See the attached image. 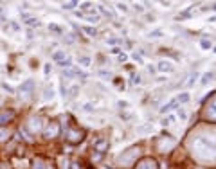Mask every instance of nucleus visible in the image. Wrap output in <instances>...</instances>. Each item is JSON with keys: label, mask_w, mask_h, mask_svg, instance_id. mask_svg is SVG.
Listing matches in <instances>:
<instances>
[{"label": "nucleus", "mask_w": 216, "mask_h": 169, "mask_svg": "<svg viewBox=\"0 0 216 169\" xmlns=\"http://www.w3.org/2000/svg\"><path fill=\"white\" fill-rule=\"evenodd\" d=\"M2 88H4V90H7L9 94H14V88L11 87V85H7V83H2Z\"/></svg>", "instance_id": "obj_33"}, {"label": "nucleus", "mask_w": 216, "mask_h": 169, "mask_svg": "<svg viewBox=\"0 0 216 169\" xmlns=\"http://www.w3.org/2000/svg\"><path fill=\"white\" fill-rule=\"evenodd\" d=\"M33 88H34V81H33V79L23 81V83H22V87H20L22 92H31Z\"/></svg>", "instance_id": "obj_10"}, {"label": "nucleus", "mask_w": 216, "mask_h": 169, "mask_svg": "<svg viewBox=\"0 0 216 169\" xmlns=\"http://www.w3.org/2000/svg\"><path fill=\"white\" fill-rule=\"evenodd\" d=\"M131 77H133V79H131V83H133V85H139V83H141V76H139V74H133Z\"/></svg>", "instance_id": "obj_34"}, {"label": "nucleus", "mask_w": 216, "mask_h": 169, "mask_svg": "<svg viewBox=\"0 0 216 169\" xmlns=\"http://www.w3.org/2000/svg\"><path fill=\"white\" fill-rule=\"evenodd\" d=\"M61 169H69V160L67 158H61Z\"/></svg>", "instance_id": "obj_40"}, {"label": "nucleus", "mask_w": 216, "mask_h": 169, "mask_svg": "<svg viewBox=\"0 0 216 169\" xmlns=\"http://www.w3.org/2000/svg\"><path fill=\"white\" fill-rule=\"evenodd\" d=\"M177 113H178V117L182 119V121H187V112L184 110V108H180V106H178V110H177Z\"/></svg>", "instance_id": "obj_25"}, {"label": "nucleus", "mask_w": 216, "mask_h": 169, "mask_svg": "<svg viewBox=\"0 0 216 169\" xmlns=\"http://www.w3.org/2000/svg\"><path fill=\"white\" fill-rule=\"evenodd\" d=\"M72 166H74V167H72V169H81V166H79L78 162H74V164H72Z\"/></svg>", "instance_id": "obj_48"}, {"label": "nucleus", "mask_w": 216, "mask_h": 169, "mask_svg": "<svg viewBox=\"0 0 216 169\" xmlns=\"http://www.w3.org/2000/svg\"><path fill=\"white\" fill-rule=\"evenodd\" d=\"M198 77H200V74H198V72L189 74V81L186 83V85H187V88H191V87H193L194 83H196V79H198Z\"/></svg>", "instance_id": "obj_11"}, {"label": "nucleus", "mask_w": 216, "mask_h": 169, "mask_svg": "<svg viewBox=\"0 0 216 169\" xmlns=\"http://www.w3.org/2000/svg\"><path fill=\"white\" fill-rule=\"evenodd\" d=\"M126 59H128V56H126V54H119V61H121V63H124Z\"/></svg>", "instance_id": "obj_44"}, {"label": "nucleus", "mask_w": 216, "mask_h": 169, "mask_svg": "<svg viewBox=\"0 0 216 169\" xmlns=\"http://www.w3.org/2000/svg\"><path fill=\"white\" fill-rule=\"evenodd\" d=\"M177 104H178V103H177V99H171L169 103H166L164 106L160 108V113H167V112H169V110H173V108H175Z\"/></svg>", "instance_id": "obj_9"}, {"label": "nucleus", "mask_w": 216, "mask_h": 169, "mask_svg": "<svg viewBox=\"0 0 216 169\" xmlns=\"http://www.w3.org/2000/svg\"><path fill=\"white\" fill-rule=\"evenodd\" d=\"M205 117L211 119V121H216V99L213 101V103L209 104L207 108V113H205Z\"/></svg>", "instance_id": "obj_8"}, {"label": "nucleus", "mask_w": 216, "mask_h": 169, "mask_svg": "<svg viewBox=\"0 0 216 169\" xmlns=\"http://www.w3.org/2000/svg\"><path fill=\"white\" fill-rule=\"evenodd\" d=\"M58 133H59V124H58V122H50V124L43 130V137H45V139H54V137H58Z\"/></svg>", "instance_id": "obj_3"}, {"label": "nucleus", "mask_w": 216, "mask_h": 169, "mask_svg": "<svg viewBox=\"0 0 216 169\" xmlns=\"http://www.w3.org/2000/svg\"><path fill=\"white\" fill-rule=\"evenodd\" d=\"M110 52H112V54H121V49H119V47H114Z\"/></svg>", "instance_id": "obj_45"}, {"label": "nucleus", "mask_w": 216, "mask_h": 169, "mask_svg": "<svg viewBox=\"0 0 216 169\" xmlns=\"http://www.w3.org/2000/svg\"><path fill=\"white\" fill-rule=\"evenodd\" d=\"M99 76H101V77H106V79H110V77H112V74L106 72V70H99Z\"/></svg>", "instance_id": "obj_35"}, {"label": "nucleus", "mask_w": 216, "mask_h": 169, "mask_svg": "<svg viewBox=\"0 0 216 169\" xmlns=\"http://www.w3.org/2000/svg\"><path fill=\"white\" fill-rule=\"evenodd\" d=\"M74 34H67V38H65V40H67V42H69V43H72V42H74Z\"/></svg>", "instance_id": "obj_46"}, {"label": "nucleus", "mask_w": 216, "mask_h": 169, "mask_svg": "<svg viewBox=\"0 0 216 169\" xmlns=\"http://www.w3.org/2000/svg\"><path fill=\"white\" fill-rule=\"evenodd\" d=\"M78 6V2H63V7L65 9H74Z\"/></svg>", "instance_id": "obj_31"}, {"label": "nucleus", "mask_w": 216, "mask_h": 169, "mask_svg": "<svg viewBox=\"0 0 216 169\" xmlns=\"http://www.w3.org/2000/svg\"><path fill=\"white\" fill-rule=\"evenodd\" d=\"M213 52H214V54H216V45H214V47H213Z\"/></svg>", "instance_id": "obj_50"}, {"label": "nucleus", "mask_w": 216, "mask_h": 169, "mask_svg": "<svg viewBox=\"0 0 216 169\" xmlns=\"http://www.w3.org/2000/svg\"><path fill=\"white\" fill-rule=\"evenodd\" d=\"M13 117H14V112H2L0 113V126H4L9 121H13Z\"/></svg>", "instance_id": "obj_7"}, {"label": "nucleus", "mask_w": 216, "mask_h": 169, "mask_svg": "<svg viewBox=\"0 0 216 169\" xmlns=\"http://www.w3.org/2000/svg\"><path fill=\"white\" fill-rule=\"evenodd\" d=\"M81 9H83V11H88V9H92V4H90V2H85V4H81Z\"/></svg>", "instance_id": "obj_37"}, {"label": "nucleus", "mask_w": 216, "mask_h": 169, "mask_svg": "<svg viewBox=\"0 0 216 169\" xmlns=\"http://www.w3.org/2000/svg\"><path fill=\"white\" fill-rule=\"evenodd\" d=\"M83 18H85V20H88V22H92V23L99 22V16H97V15H83Z\"/></svg>", "instance_id": "obj_23"}, {"label": "nucleus", "mask_w": 216, "mask_h": 169, "mask_svg": "<svg viewBox=\"0 0 216 169\" xmlns=\"http://www.w3.org/2000/svg\"><path fill=\"white\" fill-rule=\"evenodd\" d=\"M52 97H54V90H52V88H45L43 99H52Z\"/></svg>", "instance_id": "obj_26"}, {"label": "nucleus", "mask_w": 216, "mask_h": 169, "mask_svg": "<svg viewBox=\"0 0 216 169\" xmlns=\"http://www.w3.org/2000/svg\"><path fill=\"white\" fill-rule=\"evenodd\" d=\"M99 11L103 13V15H106L108 18H112V16H114V15H112V11H110V9H106L105 6H99Z\"/></svg>", "instance_id": "obj_28"}, {"label": "nucleus", "mask_w": 216, "mask_h": 169, "mask_svg": "<svg viewBox=\"0 0 216 169\" xmlns=\"http://www.w3.org/2000/svg\"><path fill=\"white\" fill-rule=\"evenodd\" d=\"M117 9H119V11H122V13H126V11H128V7H126V4H121V2L117 4Z\"/></svg>", "instance_id": "obj_36"}, {"label": "nucleus", "mask_w": 216, "mask_h": 169, "mask_svg": "<svg viewBox=\"0 0 216 169\" xmlns=\"http://www.w3.org/2000/svg\"><path fill=\"white\" fill-rule=\"evenodd\" d=\"M162 34H164V32H162L160 29H157V31H151L150 34H148V38H160Z\"/></svg>", "instance_id": "obj_27"}, {"label": "nucleus", "mask_w": 216, "mask_h": 169, "mask_svg": "<svg viewBox=\"0 0 216 169\" xmlns=\"http://www.w3.org/2000/svg\"><path fill=\"white\" fill-rule=\"evenodd\" d=\"M59 65L63 67V70H65V68H70V67H72V59L67 56L65 59H61V61H59Z\"/></svg>", "instance_id": "obj_22"}, {"label": "nucleus", "mask_w": 216, "mask_h": 169, "mask_svg": "<svg viewBox=\"0 0 216 169\" xmlns=\"http://www.w3.org/2000/svg\"><path fill=\"white\" fill-rule=\"evenodd\" d=\"M200 47H202V49H211V47H213V43H211L209 40H202V42H200Z\"/></svg>", "instance_id": "obj_29"}, {"label": "nucleus", "mask_w": 216, "mask_h": 169, "mask_svg": "<svg viewBox=\"0 0 216 169\" xmlns=\"http://www.w3.org/2000/svg\"><path fill=\"white\" fill-rule=\"evenodd\" d=\"M33 169H45V166H43L42 162L38 160V162H34V166H33Z\"/></svg>", "instance_id": "obj_38"}, {"label": "nucleus", "mask_w": 216, "mask_h": 169, "mask_svg": "<svg viewBox=\"0 0 216 169\" xmlns=\"http://www.w3.org/2000/svg\"><path fill=\"white\" fill-rule=\"evenodd\" d=\"M25 23H27L29 27H40V25H42L38 18H27V20H25Z\"/></svg>", "instance_id": "obj_15"}, {"label": "nucleus", "mask_w": 216, "mask_h": 169, "mask_svg": "<svg viewBox=\"0 0 216 169\" xmlns=\"http://www.w3.org/2000/svg\"><path fill=\"white\" fill-rule=\"evenodd\" d=\"M173 122H175V115H167V117L162 119V122H160V124H162V126H171Z\"/></svg>", "instance_id": "obj_18"}, {"label": "nucleus", "mask_w": 216, "mask_h": 169, "mask_svg": "<svg viewBox=\"0 0 216 169\" xmlns=\"http://www.w3.org/2000/svg\"><path fill=\"white\" fill-rule=\"evenodd\" d=\"M49 29H50V31H54V32H58V34H63V29H61L59 25H56V23H50Z\"/></svg>", "instance_id": "obj_24"}, {"label": "nucleus", "mask_w": 216, "mask_h": 169, "mask_svg": "<svg viewBox=\"0 0 216 169\" xmlns=\"http://www.w3.org/2000/svg\"><path fill=\"white\" fill-rule=\"evenodd\" d=\"M133 59H135V61H139L141 65H142V63H144V61H142V56H141V54H137V52H135V54H133Z\"/></svg>", "instance_id": "obj_39"}, {"label": "nucleus", "mask_w": 216, "mask_h": 169, "mask_svg": "<svg viewBox=\"0 0 216 169\" xmlns=\"http://www.w3.org/2000/svg\"><path fill=\"white\" fill-rule=\"evenodd\" d=\"M157 68L160 72H175V65H173L171 61H167V59H160Z\"/></svg>", "instance_id": "obj_5"}, {"label": "nucleus", "mask_w": 216, "mask_h": 169, "mask_svg": "<svg viewBox=\"0 0 216 169\" xmlns=\"http://www.w3.org/2000/svg\"><path fill=\"white\" fill-rule=\"evenodd\" d=\"M117 106H119V108H122V110H124V108L128 106V103H126V101H117Z\"/></svg>", "instance_id": "obj_41"}, {"label": "nucleus", "mask_w": 216, "mask_h": 169, "mask_svg": "<svg viewBox=\"0 0 216 169\" xmlns=\"http://www.w3.org/2000/svg\"><path fill=\"white\" fill-rule=\"evenodd\" d=\"M65 137L70 144H79L85 139V132L83 130H65Z\"/></svg>", "instance_id": "obj_2"}, {"label": "nucleus", "mask_w": 216, "mask_h": 169, "mask_svg": "<svg viewBox=\"0 0 216 169\" xmlns=\"http://www.w3.org/2000/svg\"><path fill=\"white\" fill-rule=\"evenodd\" d=\"M189 99H191V97H189V94H187V92H182V94L177 97V103H187Z\"/></svg>", "instance_id": "obj_19"}, {"label": "nucleus", "mask_w": 216, "mask_h": 169, "mask_svg": "<svg viewBox=\"0 0 216 169\" xmlns=\"http://www.w3.org/2000/svg\"><path fill=\"white\" fill-rule=\"evenodd\" d=\"M83 110H85V112H94V110H95V104L86 103V104H83Z\"/></svg>", "instance_id": "obj_30"}, {"label": "nucleus", "mask_w": 216, "mask_h": 169, "mask_svg": "<svg viewBox=\"0 0 216 169\" xmlns=\"http://www.w3.org/2000/svg\"><path fill=\"white\" fill-rule=\"evenodd\" d=\"M29 128H31V132L36 133V132H40L42 130V121L38 117H33L31 121H29Z\"/></svg>", "instance_id": "obj_6"}, {"label": "nucleus", "mask_w": 216, "mask_h": 169, "mask_svg": "<svg viewBox=\"0 0 216 169\" xmlns=\"http://www.w3.org/2000/svg\"><path fill=\"white\" fill-rule=\"evenodd\" d=\"M81 31H83V32H86L88 36H92V38H94V36H97V31L94 29V27H88V25H85V27H83Z\"/></svg>", "instance_id": "obj_17"}, {"label": "nucleus", "mask_w": 216, "mask_h": 169, "mask_svg": "<svg viewBox=\"0 0 216 169\" xmlns=\"http://www.w3.org/2000/svg\"><path fill=\"white\" fill-rule=\"evenodd\" d=\"M78 61H79V65L81 67H90V63H92V59L88 58V56H81Z\"/></svg>", "instance_id": "obj_16"}, {"label": "nucleus", "mask_w": 216, "mask_h": 169, "mask_svg": "<svg viewBox=\"0 0 216 169\" xmlns=\"http://www.w3.org/2000/svg\"><path fill=\"white\" fill-rule=\"evenodd\" d=\"M106 42H108V43H110V45H115V43H119V40H117V38H108Z\"/></svg>", "instance_id": "obj_43"}, {"label": "nucleus", "mask_w": 216, "mask_h": 169, "mask_svg": "<svg viewBox=\"0 0 216 169\" xmlns=\"http://www.w3.org/2000/svg\"><path fill=\"white\" fill-rule=\"evenodd\" d=\"M7 135H9V132H7L6 128H0V140H6Z\"/></svg>", "instance_id": "obj_32"}, {"label": "nucleus", "mask_w": 216, "mask_h": 169, "mask_svg": "<svg viewBox=\"0 0 216 169\" xmlns=\"http://www.w3.org/2000/svg\"><path fill=\"white\" fill-rule=\"evenodd\" d=\"M106 140H99V142H95V151H99V153H103L105 149H106Z\"/></svg>", "instance_id": "obj_13"}, {"label": "nucleus", "mask_w": 216, "mask_h": 169, "mask_svg": "<svg viewBox=\"0 0 216 169\" xmlns=\"http://www.w3.org/2000/svg\"><path fill=\"white\" fill-rule=\"evenodd\" d=\"M193 149H194V153H196V157L205 158V160L216 157V144L211 139H207V137H198V139L194 140Z\"/></svg>", "instance_id": "obj_1"}, {"label": "nucleus", "mask_w": 216, "mask_h": 169, "mask_svg": "<svg viewBox=\"0 0 216 169\" xmlns=\"http://www.w3.org/2000/svg\"><path fill=\"white\" fill-rule=\"evenodd\" d=\"M135 169H158V167H157V162L153 158H144V160H141L137 164Z\"/></svg>", "instance_id": "obj_4"}, {"label": "nucleus", "mask_w": 216, "mask_h": 169, "mask_svg": "<svg viewBox=\"0 0 216 169\" xmlns=\"http://www.w3.org/2000/svg\"><path fill=\"white\" fill-rule=\"evenodd\" d=\"M50 68H52L50 65H45V67H43V72H45V74H49V72H50Z\"/></svg>", "instance_id": "obj_47"}, {"label": "nucleus", "mask_w": 216, "mask_h": 169, "mask_svg": "<svg viewBox=\"0 0 216 169\" xmlns=\"http://www.w3.org/2000/svg\"><path fill=\"white\" fill-rule=\"evenodd\" d=\"M211 9H213V11H216V4H213V7H211Z\"/></svg>", "instance_id": "obj_49"}, {"label": "nucleus", "mask_w": 216, "mask_h": 169, "mask_svg": "<svg viewBox=\"0 0 216 169\" xmlns=\"http://www.w3.org/2000/svg\"><path fill=\"white\" fill-rule=\"evenodd\" d=\"M67 56H65V51H56L54 54H52V59L54 61H61V59H65Z\"/></svg>", "instance_id": "obj_14"}, {"label": "nucleus", "mask_w": 216, "mask_h": 169, "mask_svg": "<svg viewBox=\"0 0 216 169\" xmlns=\"http://www.w3.org/2000/svg\"><path fill=\"white\" fill-rule=\"evenodd\" d=\"M78 92H79V85H72L70 88L67 90V94L70 97H74V96H78Z\"/></svg>", "instance_id": "obj_20"}, {"label": "nucleus", "mask_w": 216, "mask_h": 169, "mask_svg": "<svg viewBox=\"0 0 216 169\" xmlns=\"http://www.w3.org/2000/svg\"><path fill=\"white\" fill-rule=\"evenodd\" d=\"M213 77H214V72H205L203 76H202V85H207L209 81H213Z\"/></svg>", "instance_id": "obj_12"}, {"label": "nucleus", "mask_w": 216, "mask_h": 169, "mask_svg": "<svg viewBox=\"0 0 216 169\" xmlns=\"http://www.w3.org/2000/svg\"><path fill=\"white\" fill-rule=\"evenodd\" d=\"M133 7H135V11H137V13H144V7L141 6V4H135Z\"/></svg>", "instance_id": "obj_42"}, {"label": "nucleus", "mask_w": 216, "mask_h": 169, "mask_svg": "<svg viewBox=\"0 0 216 169\" xmlns=\"http://www.w3.org/2000/svg\"><path fill=\"white\" fill-rule=\"evenodd\" d=\"M151 130H153L151 124H144V126H139V128H137V133H148V132H151Z\"/></svg>", "instance_id": "obj_21"}]
</instances>
